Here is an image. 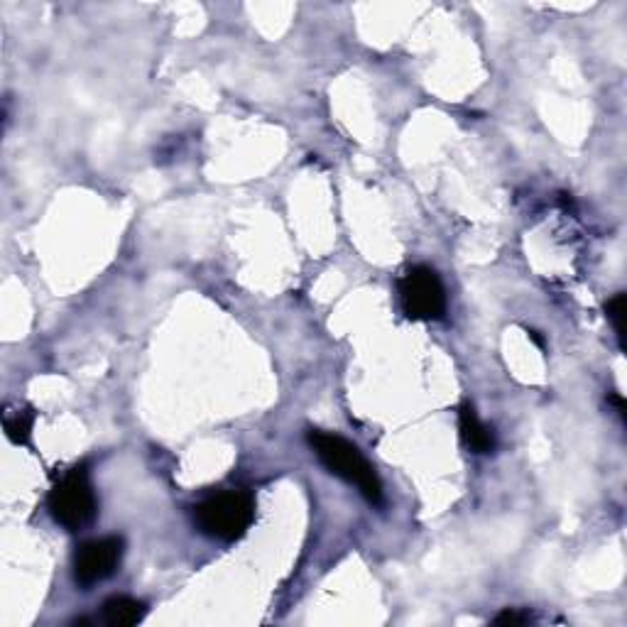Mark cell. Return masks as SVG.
<instances>
[{
  "label": "cell",
  "mask_w": 627,
  "mask_h": 627,
  "mask_svg": "<svg viewBox=\"0 0 627 627\" xmlns=\"http://www.w3.org/2000/svg\"><path fill=\"white\" fill-rule=\"evenodd\" d=\"M309 446L319 456V461L329 468V474L355 486L371 506H383V483H380L375 468L351 442H346L343 436L311 429Z\"/></svg>",
  "instance_id": "6da1fadb"
},
{
  "label": "cell",
  "mask_w": 627,
  "mask_h": 627,
  "mask_svg": "<svg viewBox=\"0 0 627 627\" xmlns=\"http://www.w3.org/2000/svg\"><path fill=\"white\" fill-rule=\"evenodd\" d=\"M458 427H461L464 442L474 454H490L496 449V436H492L486 424L478 419L476 410L470 407L468 402L458 410Z\"/></svg>",
  "instance_id": "8992f818"
},
{
  "label": "cell",
  "mask_w": 627,
  "mask_h": 627,
  "mask_svg": "<svg viewBox=\"0 0 627 627\" xmlns=\"http://www.w3.org/2000/svg\"><path fill=\"white\" fill-rule=\"evenodd\" d=\"M522 623H528V618H524V615H518V613H510V610H506L496 618V625H522Z\"/></svg>",
  "instance_id": "30bf717a"
},
{
  "label": "cell",
  "mask_w": 627,
  "mask_h": 627,
  "mask_svg": "<svg viewBox=\"0 0 627 627\" xmlns=\"http://www.w3.org/2000/svg\"><path fill=\"white\" fill-rule=\"evenodd\" d=\"M606 311H608V319L613 321L615 333H618V341L623 346V339H625V295L623 293L615 295L606 305Z\"/></svg>",
  "instance_id": "9c48e42d"
},
{
  "label": "cell",
  "mask_w": 627,
  "mask_h": 627,
  "mask_svg": "<svg viewBox=\"0 0 627 627\" xmlns=\"http://www.w3.org/2000/svg\"><path fill=\"white\" fill-rule=\"evenodd\" d=\"M52 520L64 530L78 532L88 528L98 514V498L88 478L86 466H76L64 474L47 498Z\"/></svg>",
  "instance_id": "3957f363"
},
{
  "label": "cell",
  "mask_w": 627,
  "mask_h": 627,
  "mask_svg": "<svg viewBox=\"0 0 627 627\" xmlns=\"http://www.w3.org/2000/svg\"><path fill=\"white\" fill-rule=\"evenodd\" d=\"M145 618V606L136 598L128 596H116L104 603V610H100V620L108 627H130L138 625Z\"/></svg>",
  "instance_id": "52a82bcc"
},
{
  "label": "cell",
  "mask_w": 627,
  "mask_h": 627,
  "mask_svg": "<svg viewBox=\"0 0 627 627\" xmlns=\"http://www.w3.org/2000/svg\"><path fill=\"white\" fill-rule=\"evenodd\" d=\"M123 552L126 544L120 536H98V540L84 542L74 556L76 584L88 588L114 576L123 562Z\"/></svg>",
  "instance_id": "5b68a950"
},
{
  "label": "cell",
  "mask_w": 627,
  "mask_h": 627,
  "mask_svg": "<svg viewBox=\"0 0 627 627\" xmlns=\"http://www.w3.org/2000/svg\"><path fill=\"white\" fill-rule=\"evenodd\" d=\"M402 309L414 321H436L446 314V289L432 267L417 265L400 279Z\"/></svg>",
  "instance_id": "277c9868"
},
{
  "label": "cell",
  "mask_w": 627,
  "mask_h": 627,
  "mask_svg": "<svg viewBox=\"0 0 627 627\" xmlns=\"http://www.w3.org/2000/svg\"><path fill=\"white\" fill-rule=\"evenodd\" d=\"M199 530L211 540L235 542L251 530L255 520V500L243 490H226L206 498L194 508Z\"/></svg>",
  "instance_id": "7a4b0ae2"
},
{
  "label": "cell",
  "mask_w": 627,
  "mask_h": 627,
  "mask_svg": "<svg viewBox=\"0 0 627 627\" xmlns=\"http://www.w3.org/2000/svg\"><path fill=\"white\" fill-rule=\"evenodd\" d=\"M6 434H8L10 442L28 444L30 434H32V414L18 412L15 417H10V419L6 422Z\"/></svg>",
  "instance_id": "ba28073f"
}]
</instances>
